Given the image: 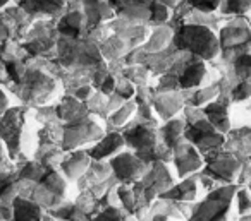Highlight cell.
<instances>
[{
    "label": "cell",
    "instance_id": "5",
    "mask_svg": "<svg viewBox=\"0 0 251 221\" xmlns=\"http://www.w3.org/2000/svg\"><path fill=\"white\" fill-rule=\"evenodd\" d=\"M234 74L239 81H250L251 79V53L237 57L232 62Z\"/></svg>",
    "mask_w": 251,
    "mask_h": 221
},
{
    "label": "cell",
    "instance_id": "2",
    "mask_svg": "<svg viewBox=\"0 0 251 221\" xmlns=\"http://www.w3.org/2000/svg\"><path fill=\"white\" fill-rule=\"evenodd\" d=\"M236 192V185H229V187H222L217 192H213L208 197L205 204L201 206V213L200 218L201 221H224L226 220L227 209L230 206V200L232 196Z\"/></svg>",
    "mask_w": 251,
    "mask_h": 221
},
{
    "label": "cell",
    "instance_id": "4",
    "mask_svg": "<svg viewBox=\"0 0 251 221\" xmlns=\"http://www.w3.org/2000/svg\"><path fill=\"white\" fill-rule=\"evenodd\" d=\"M206 115H208L212 125L220 129L222 132L229 131V118H227V107L220 103H213L206 108Z\"/></svg>",
    "mask_w": 251,
    "mask_h": 221
},
{
    "label": "cell",
    "instance_id": "1",
    "mask_svg": "<svg viewBox=\"0 0 251 221\" xmlns=\"http://www.w3.org/2000/svg\"><path fill=\"white\" fill-rule=\"evenodd\" d=\"M222 46L224 55H232L234 60L244 53H250L251 26L246 18H236L227 24V28H224Z\"/></svg>",
    "mask_w": 251,
    "mask_h": 221
},
{
    "label": "cell",
    "instance_id": "3",
    "mask_svg": "<svg viewBox=\"0 0 251 221\" xmlns=\"http://www.w3.org/2000/svg\"><path fill=\"white\" fill-rule=\"evenodd\" d=\"M230 144L234 146V153H236L237 158L246 156L248 161H251V127H243L234 131L230 134Z\"/></svg>",
    "mask_w": 251,
    "mask_h": 221
},
{
    "label": "cell",
    "instance_id": "9",
    "mask_svg": "<svg viewBox=\"0 0 251 221\" xmlns=\"http://www.w3.org/2000/svg\"><path fill=\"white\" fill-rule=\"evenodd\" d=\"M193 5L203 12H212V11H215V9L220 7L219 2H193Z\"/></svg>",
    "mask_w": 251,
    "mask_h": 221
},
{
    "label": "cell",
    "instance_id": "10",
    "mask_svg": "<svg viewBox=\"0 0 251 221\" xmlns=\"http://www.w3.org/2000/svg\"><path fill=\"white\" fill-rule=\"evenodd\" d=\"M250 192H251V182H250Z\"/></svg>",
    "mask_w": 251,
    "mask_h": 221
},
{
    "label": "cell",
    "instance_id": "8",
    "mask_svg": "<svg viewBox=\"0 0 251 221\" xmlns=\"http://www.w3.org/2000/svg\"><path fill=\"white\" fill-rule=\"evenodd\" d=\"M237 211L241 216H248L251 214V192L248 189H241L237 192Z\"/></svg>",
    "mask_w": 251,
    "mask_h": 221
},
{
    "label": "cell",
    "instance_id": "7",
    "mask_svg": "<svg viewBox=\"0 0 251 221\" xmlns=\"http://www.w3.org/2000/svg\"><path fill=\"white\" fill-rule=\"evenodd\" d=\"M222 11L227 14H234L237 18H243L244 14L251 11V2H226L222 5Z\"/></svg>",
    "mask_w": 251,
    "mask_h": 221
},
{
    "label": "cell",
    "instance_id": "6",
    "mask_svg": "<svg viewBox=\"0 0 251 221\" xmlns=\"http://www.w3.org/2000/svg\"><path fill=\"white\" fill-rule=\"evenodd\" d=\"M232 101H246L251 98V83L250 81H239L230 91Z\"/></svg>",
    "mask_w": 251,
    "mask_h": 221
}]
</instances>
